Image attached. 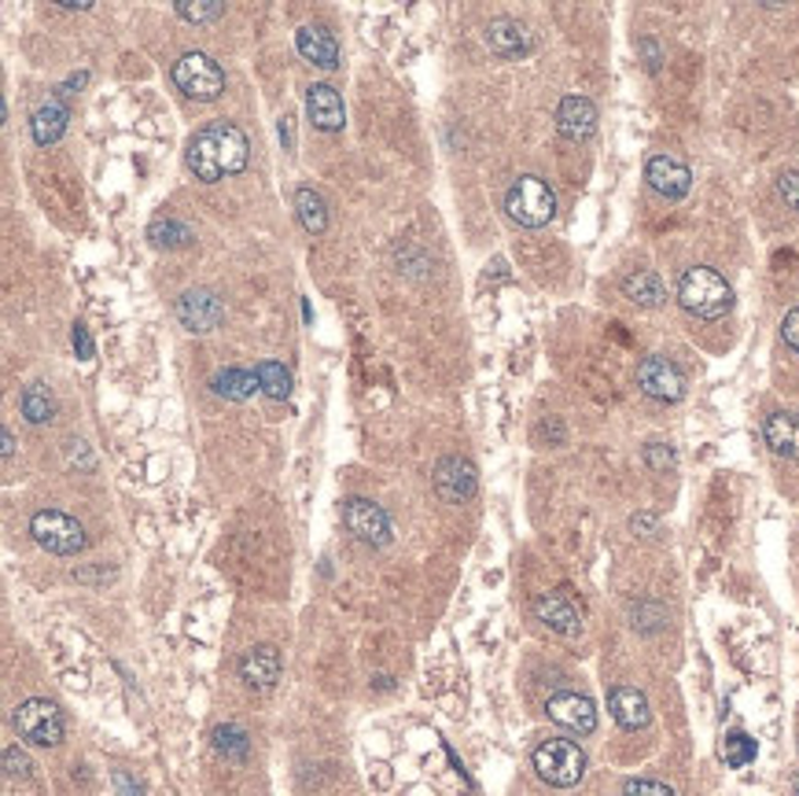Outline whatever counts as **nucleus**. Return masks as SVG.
Returning <instances> with one entry per match:
<instances>
[{"mask_svg": "<svg viewBox=\"0 0 799 796\" xmlns=\"http://www.w3.org/2000/svg\"><path fill=\"white\" fill-rule=\"evenodd\" d=\"M188 170H192L199 181H222V177H233L247 166L251 159V144L244 137V130L225 119L203 125L199 133H192L188 141Z\"/></svg>", "mask_w": 799, "mask_h": 796, "instance_id": "nucleus-1", "label": "nucleus"}, {"mask_svg": "<svg viewBox=\"0 0 799 796\" xmlns=\"http://www.w3.org/2000/svg\"><path fill=\"white\" fill-rule=\"evenodd\" d=\"M678 302L681 310L700 321H719L733 310V288L719 269L692 266L678 280Z\"/></svg>", "mask_w": 799, "mask_h": 796, "instance_id": "nucleus-2", "label": "nucleus"}, {"mask_svg": "<svg viewBox=\"0 0 799 796\" xmlns=\"http://www.w3.org/2000/svg\"><path fill=\"white\" fill-rule=\"evenodd\" d=\"M504 211L523 229H542L556 218V192L550 188V181H542L534 174L517 177L509 185V192H504Z\"/></svg>", "mask_w": 799, "mask_h": 796, "instance_id": "nucleus-3", "label": "nucleus"}, {"mask_svg": "<svg viewBox=\"0 0 799 796\" xmlns=\"http://www.w3.org/2000/svg\"><path fill=\"white\" fill-rule=\"evenodd\" d=\"M534 771H539L542 782L556 785V789H571V785L582 782V774H586V752L578 749L575 741L550 738L534 749Z\"/></svg>", "mask_w": 799, "mask_h": 796, "instance_id": "nucleus-4", "label": "nucleus"}, {"mask_svg": "<svg viewBox=\"0 0 799 796\" xmlns=\"http://www.w3.org/2000/svg\"><path fill=\"white\" fill-rule=\"evenodd\" d=\"M30 535H34V542L41 550L56 553V557H75V553L86 550V528L59 509L34 512V520H30Z\"/></svg>", "mask_w": 799, "mask_h": 796, "instance_id": "nucleus-5", "label": "nucleus"}, {"mask_svg": "<svg viewBox=\"0 0 799 796\" xmlns=\"http://www.w3.org/2000/svg\"><path fill=\"white\" fill-rule=\"evenodd\" d=\"M12 722H15L19 738L30 741V745H41V749H56L63 741V730H67L59 705H52V700H45V697L23 700V705L15 708Z\"/></svg>", "mask_w": 799, "mask_h": 796, "instance_id": "nucleus-6", "label": "nucleus"}, {"mask_svg": "<svg viewBox=\"0 0 799 796\" xmlns=\"http://www.w3.org/2000/svg\"><path fill=\"white\" fill-rule=\"evenodd\" d=\"M170 75H174V86L181 89L188 100L207 103L225 92V70L210 56H203V52H185V56L174 63Z\"/></svg>", "mask_w": 799, "mask_h": 796, "instance_id": "nucleus-7", "label": "nucleus"}, {"mask_svg": "<svg viewBox=\"0 0 799 796\" xmlns=\"http://www.w3.org/2000/svg\"><path fill=\"white\" fill-rule=\"evenodd\" d=\"M343 523L354 539L365 542V546H387V542H391V520H387V512L369 498H346Z\"/></svg>", "mask_w": 799, "mask_h": 796, "instance_id": "nucleus-8", "label": "nucleus"}, {"mask_svg": "<svg viewBox=\"0 0 799 796\" xmlns=\"http://www.w3.org/2000/svg\"><path fill=\"white\" fill-rule=\"evenodd\" d=\"M637 387L656 402H681L686 398V376L664 354H652L637 365Z\"/></svg>", "mask_w": 799, "mask_h": 796, "instance_id": "nucleus-9", "label": "nucleus"}, {"mask_svg": "<svg viewBox=\"0 0 799 796\" xmlns=\"http://www.w3.org/2000/svg\"><path fill=\"white\" fill-rule=\"evenodd\" d=\"M177 321L188 332H214L225 321V302L214 296L210 288H188L177 299Z\"/></svg>", "mask_w": 799, "mask_h": 796, "instance_id": "nucleus-10", "label": "nucleus"}, {"mask_svg": "<svg viewBox=\"0 0 799 796\" xmlns=\"http://www.w3.org/2000/svg\"><path fill=\"white\" fill-rule=\"evenodd\" d=\"M645 181L664 199H686L692 188V174L678 155H652L645 166Z\"/></svg>", "mask_w": 799, "mask_h": 796, "instance_id": "nucleus-11", "label": "nucleus"}, {"mask_svg": "<svg viewBox=\"0 0 799 796\" xmlns=\"http://www.w3.org/2000/svg\"><path fill=\"white\" fill-rule=\"evenodd\" d=\"M545 711H550V719L556 727L571 730V734H593L597 730V708H593V700L582 694H556V697H550Z\"/></svg>", "mask_w": 799, "mask_h": 796, "instance_id": "nucleus-12", "label": "nucleus"}, {"mask_svg": "<svg viewBox=\"0 0 799 796\" xmlns=\"http://www.w3.org/2000/svg\"><path fill=\"white\" fill-rule=\"evenodd\" d=\"M435 487L446 501H468L479 487L476 465L465 457H443L435 465Z\"/></svg>", "mask_w": 799, "mask_h": 796, "instance_id": "nucleus-13", "label": "nucleus"}, {"mask_svg": "<svg viewBox=\"0 0 799 796\" xmlns=\"http://www.w3.org/2000/svg\"><path fill=\"white\" fill-rule=\"evenodd\" d=\"M556 130H561V137L567 141H586L593 137L597 130V108L590 97H564L561 108H556Z\"/></svg>", "mask_w": 799, "mask_h": 796, "instance_id": "nucleus-14", "label": "nucleus"}, {"mask_svg": "<svg viewBox=\"0 0 799 796\" xmlns=\"http://www.w3.org/2000/svg\"><path fill=\"white\" fill-rule=\"evenodd\" d=\"M307 114H310V122L318 125L321 133H340L346 125L343 97L332 86H324V81H321V86L307 89Z\"/></svg>", "mask_w": 799, "mask_h": 796, "instance_id": "nucleus-15", "label": "nucleus"}, {"mask_svg": "<svg viewBox=\"0 0 799 796\" xmlns=\"http://www.w3.org/2000/svg\"><path fill=\"white\" fill-rule=\"evenodd\" d=\"M608 711H612V719L623 730H645L652 719L648 697L634 686H615L612 694H608Z\"/></svg>", "mask_w": 799, "mask_h": 796, "instance_id": "nucleus-16", "label": "nucleus"}, {"mask_svg": "<svg viewBox=\"0 0 799 796\" xmlns=\"http://www.w3.org/2000/svg\"><path fill=\"white\" fill-rule=\"evenodd\" d=\"M240 678L251 689H273L280 678V653L273 645H255L240 656Z\"/></svg>", "mask_w": 799, "mask_h": 796, "instance_id": "nucleus-17", "label": "nucleus"}, {"mask_svg": "<svg viewBox=\"0 0 799 796\" xmlns=\"http://www.w3.org/2000/svg\"><path fill=\"white\" fill-rule=\"evenodd\" d=\"M296 48L302 59H310L321 70L340 67V45H335V37L324 26H302L296 34Z\"/></svg>", "mask_w": 799, "mask_h": 796, "instance_id": "nucleus-18", "label": "nucleus"}, {"mask_svg": "<svg viewBox=\"0 0 799 796\" xmlns=\"http://www.w3.org/2000/svg\"><path fill=\"white\" fill-rule=\"evenodd\" d=\"M487 45L504 59H520L531 52V34L517 23V19H493L487 26Z\"/></svg>", "mask_w": 799, "mask_h": 796, "instance_id": "nucleus-19", "label": "nucleus"}, {"mask_svg": "<svg viewBox=\"0 0 799 796\" xmlns=\"http://www.w3.org/2000/svg\"><path fill=\"white\" fill-rule=\"evenodd\" d=\"M763 439L777 457H799V413H770L763 421Z\"/></svg>", "mask_w": 799, "mask_h": 796, "instance_id": "nucleus-20", "label": "nucleus"}, {"mask_svg": "<svg viewBox=\"0 0 799 796\" xmlns=\"http://www.w3.org/2000/svg\"><path fill=\"white\" fill-rule=\"evenodd\" d=\"M534 616L556 634H578V612L564 594H542L534 601Z\"/></svg>", "mask_w": 799, "mask_h": 796, "instance_id": "nucleus-21", "label": "nucleus"}, {"mask_svg": "<svg viewBox=\"0 0 799 796\" xmlns=\"http://www.w3.org/2000/svg\"><path fill=\"white\" fill-rule=\"evenodd\" d=\"M67 108H63V100H48V103H41V108L34 111V119H30V130H34V141L41 144V148H48V144H56L63 133H67Z\"/></svg>", "mask_w": 799, "mask_h": 796, "instance_id": "nucleus-22", "label": "nucleus"}, {"mask_svg": "<svg viewBox=\"0 0 799 796\" xmlns=\"http://www.w3.org/2000/svg\"><path fill=\"white\" fill-rule=\"evenodd\" d=\"M210 391L229 398V402H244V398L258 391V376L240 369V365H225V369H218L210 376Z\"/></svg>", "mask_w": 799, "mask_h": 796, "instance_id": "nucleus-23", "label": "nucleus"}, {"mask_svg": "<svg viewBox=\"0 0 799 796\" xmlns=\"http://www.w3.org/2000/svg\"><path fill=\"white\" fill-rule=\"evenodd\" d=\"M623 296L630 302H637V307H648V310H656L659 302L667 299V291H664V280H659L652 269H637V274H630L623 280Z\"/></svg>", "mask_w": 799, "mask_h": 796, "instance_id": "nucleus-24", "label": "nucleus"}, {"mask_svg": "<svg viewBox=\"0 0 799 796\" xmlns=\"http://www.w3.org/2000/svg\"><path fill=\"white\" fill-rule=\"evenodd\" d=\"M296 211H299V222L307 229L310 236H321L324 229H329V207H324V199L318 188L302 185L296 192Z\"/></svg>", "mask_w": 799, "mask_h": 796, "instance_id": "nucleus-25", "label": "nucleus"}, {"mask_svg": "<svg viewBox=\"0 0 799 796\" xmlns=\"http://www.w3.org/2000/svg\"><path fill=\"white\" fill-rule=\"evenodd\" d=\"M19 410H23L30 424H48L56 417V402H52V391L45 384H30L19 395Z\"/></svg>", "mask_w": 799, "mask_h": 796, "instance_id": "nucleus-26", "label": "nucleus"}, {"mask_svg": "<svg viewBox=\"0 0 799 796\" xmlns=\"http://www.w3.org/2000/svg\"><path fill=\"white\" fill-rule=\"evenodd\" d=\"M210 741H214V752L218 756H225V760H247V752H251V741L244 730L236 727V722H225V727H214V734H210Z\"/></svg>", "mask_w": 799, "mask_h": 796, "instance_id": "nucleus-27", "label": "nucleus"}, {"mask_svg": "<svg viewBox=\"0 0 799 796\" xmlns=\"http://www.w3.org/2000/svg\"><path fill=\"white\" fill-rule=\"evenodd\" d=\"M255 376H258V387L266 391L269 398H288L291 395V373L284 369L280 362H258L255 365Z\"/></svg>", "mask_w": 799, "mask_h": 796, "instance_id": "nucleus-28", "label": "nucleus"}, {"mask_svg": "<svg viewBox=\"0 0 799 796\" xmlns=\"http://www.w3.org/2000/svg\"><path fill=\"white\" fill-rule=\"evenodd\" d=\"M755 738H748L744 730H737V734H725L722 741V760L730 763V767H748V763L755 760Z\"/></svg>", "mask_w": 799, "mask_h": 796, "instance_id": "nucleus-29", "label": "nucleus"}, {"mask_svg": "<svg viewBox=\"0 0 799 796\" xmlns=\"http://www.w3.org/2000/svg\"><path fill=\"white\" fill-rule=\"evenodd\" d=\"M148 236L159 247H181V244L192 240V229H188L185 222H177V218H159V222H152Z\"/></svg>", "mask_w": 799, "mask_h": 796, "instance_id": "nucleus-30", "label": "nucleus"}, {"mask_svg": "<svg viewBox=\"0 0 799 796\" xmlns=\"http://www.w3.org/2000/svg\"><path fill=\"white\" fill-rule=\"evenodd\" d=\"M225 12V4L218 0H177V15L192 19V23H207V19H218Z\"/></svg>", "mask_w": 799, "mask_h": 796, "instance_id": "nucleus-31", "label": "nucleus"}, {"mask_svg": "<svg viewBox=\"0 0 799 796\" xmlns=\"http://www.w3.org/2000/svg\"><path fill=\"white\" fill-rule=\"evenodd\" d=\"M645 465L652 468V473H670V468L678 465V457L667 443H648L645 446Z\"/></svg>", "mask_w": 799, "mask_h": 796, "instance_id": "nucleus-32", "label": "nucleus"}, {"mask_svg": "<svg viewBox=\"0 0 799 796\" xmlns=\"http://www.w3.org/2000/svg\"><path fill=\"white\" fill-rule=\"evenodd\" d=\"M667 620V612L659 609V605H637L634 609V627L637 631H659Z\"/></svg>", "mask_w": 799, "mask_h": 796, "instance_id": "nucleus-33", "label": "nucleus"}, {"mask_svg": "<svg viewBox=\"0 0 799 796\" xmlns=\"http://www.w3.org/2000/svg\"><path fill=\"white\" fill-rule=\"evenodd\" d=\"M623 796H675L667 789L664 782H652V778H630L623 785Z\"/></svg>", "mask_w": 799, "mask_h": 796, "instance_id": "nucleus-34", "label": "nucleus"}, {"mask_svg": "<svg viewBox=\"0 0 799 796\" xmlns=\"http://www.w3.org/2000/svg\"><path fill=\"white\" fill-rule=\"evenodd\" d=\"M777 192H781V199L792 211H799V170H785L777 177Z\"/></svg>", "mask_w": 799, "mask_h": 796, "instance_id": "nucleus-35", "label": "nucleus"}, {"mask_svg": "<svg viewBox=\"0 0 799 796\" xmlns=\"http://www.w3.org/2000/svg\"><path fill=\"white\" fill-rule=\"evenodd\" d=\"M4 767L12 778H26L30 774V760H26V752H19L15 745L12 749H4Z\"/></svg>", "mask_w": 799, "mask_h": 796, "instance_id": "nucleus-36", "label": "nucleus"}, {"mask_svg": "<svg viewBox=\"0 0 799 796\" xmlns=\"http://www.w3.org/2000/svg\"><path fill=\"white\" fill-rule=\"evenodd\" d=\"M781 336H785L788 347H792V351L799 354V307L785 313V321H781Z\"/></svg>", "mask_w": 799, "mask_h": 796, "instance_id": "nucleus-37", "label": "nucleus"}, {"mask_svg": "<svg viewBox=\"0 0 799 796\" xmlns=\"http://www.w3.org/2000/svg\"><path fill=\"white\" fill-rule=\"evenodd\" d=\"M70 340H75V351H78V358H92V351H97V347H92V336H89V329H86V324H75V332H70Z\"/></svg>", "mask_w": 799, "mask_h": 796, "instance_id": "nucleus-38", "label": "nucleus"}, {"mask_svg": "<svg viewBox=\"0 0 799 796\" xmlns=\"http://www.w3.org/2000/svg\"><path fill=\"white\" fill-rule=\"evenodd\" d=\"M114 785H119V793H122V796H141V785H136V789H133V778H130V774H125V771L114 774Z\"/></svg>", "mask_w": 799, "mask_h": 796, "instance_id": "nucleus-39", "label": "nucleus"}, {"mask_svg": "<svg viewBox=\"0 0 799 796\" xmlns=\"http://www.w3.org/2000/svg\"><path fill=\"white\" fill-rule=\"evenodd\" d=\"M630 523H634V531H656V528H659L656 517H645V512H641V517H634Z\"/></svg>", "mask_w": 799, "mask_h": 796, "instance_id": "nucleus-40", "label": "nucleus"}, {"mask_svg": "<svg viewBox=\"0 0 799 796\" xmlns=\"http://www.w3.org/2000/svg\"><path fill=\"white\" fill-rule=\"evenodd\" d=\"M0 439H4V461H12V454H15V439H12V432H0Z\"/></svg>", "mask_w": 799, "mask_h": 796, "instance_id": "nucleus-41", "label": "nucleus"}, {"mask_svg": "<svg viewBox=\"0 0 799 796\" xmlns=\"http://www.w3.org/2000/svg\"><path fill=\"white\" fill-rule=\"evenodd\" d=\"M63 8H70V12H86V8H92V0H59Z\"/></svg>", "mask_w": 799, "mask_h": 796, "instance_id": "nucleus-42", "label": "nucleus"}, {"mask_svg": "<svg viewBox=\"0 0 799 796\" xmlns=\"http://www.w3.org/2000/svg\"><path fill=\"white\" fill-rule=\"evenodd\" d=\"M792 789H796V796H799V774H796V778H792Z\"/></svg>", "mask_w": 799, "mask_h": 796, "instance_id": "nucleus-43", "label": "nucleus"}]
</instances>
